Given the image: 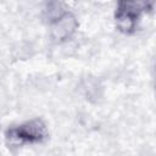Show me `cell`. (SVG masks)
<instances>
[{
	"label": "cell",
	"instance_id": "obj_1",
	"mask_svg": "<svg viewBox=\"0 0 156 156\" xmlns=\"http://www.w3.org/2000/svg\"><path fill=\"white\" fill-rule=\"evenodd\" d=\"M5 136L9 144L15 146H21L23 144H38L48 138V128L41 119L35 118L9 128Z\"/></svg>",
	"mask_w": 156,
	"mask_h": 156
},
{
	"label": "cell",
	"instance_id": "obj_3",
	"mask_svg": "<svg viewBox=\"0 0 156 156\" xmlns=\"http://www.w3.org/2000/svg\"><path fill=\"white\" fill-rule=\"evenodd\" d=\"M55 20L56 21L52 26V37L58 41L67 40L77 28V21L74 16L69 12H62Z\"/></svg>",
	"mask_w": 156,
	"mask_h": 156
},
{
	"label": "cell",
	"instance_id": "obj_2",
	"mask_svg": "<svg viewBox=\"0 0 156 156\" xmlns=\"http://www.w3.org/2000/svg\"><path fill=\"white\" fill-rule=\"evenodd\" d=\"M151 6H152V2H144V1L118 2L116 12H115L116 27L118 28L119 32L124 34L134 33L143 12L150 10Z\"/></svg>",
	"mask_w": 156,
	"mask_h": 156
}]
</instances>
